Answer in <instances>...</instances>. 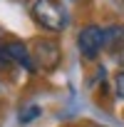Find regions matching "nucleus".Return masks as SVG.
<instances>
[{
	"mask_svg": "<svg viewBox=\"0 0 124 127\" xmlns=\"http://www.w3.org/2000/svg\"><path fill=\"white\" fill-rule=\"evenodd\" d=\"M30 13H32V20L47 32H62L70 25L67 10L62 8L60 0H35Z\"/></svg>",
	"mask_w": 124,
	"mask_h": 127,
	"instance_id": "f257e3e1",
	"label": "nucleus"
},
{
	"mask_svg": "<svg viewBox=\"0 0 124 127\" xmlns=\"http://www.w3.org/2000/svg\"><path fill=\"white\" fill-rule=\"evenodd\" d=\"M104 45H107V32H104V28L97 25V23H89V25H84V28L77 32V50H80V55H82L87 62L97 60Z\"/></svg>",
	"mask_w": 124,
	"mask_h": 127,
	"instance_id": "f03ea898",
	"label": "nucleus"
},
{
	"mask_svg": "<svg viewBox=\"0 0 124 127\" xmlns=\"http://www.w3.org/2000/svg\"><path fill=\"white\" fill-rule=\"evenodd\" d=\"M32 60L42 72H55L62 65V47L52 37H37L32 42Z\"/></svg>",
	"mask_w": 124,
	"mask_h": 127,
	"instance_id": "7ed1b4c3",
	"label": "nucleus"
},
{
	"mask_svg": "<svg viewBox=\"0 0 124 127\" xmlns=\"http://www.w3.org/2000/svg\"><path fill=\"white\" fill-rule=\"evenodd\" d=\"M5 47H8V55L13 57L15 65H20V67H25L27 72H32V52L27 50L25 42H20V40H8Z\"/></svg>",
	"mask_w": 124,
	"mask_h": 127,
	"instance_id": "20e7f679",
	"label": "nucleus"
},
{
	"mask_svg": "<svg viewBox=\"0 0 124 127\" xmlns=\"http://www.w3.org/2000/svg\"><path fill=\"white\" fill-rule=\"evenodd\" d=\"M40 115H42V107H40V105H27V107H22V110H20V122H22V125H27V122L37 120Z\"/></svg>",
	"mask_w": 124,
	"mask_h": 127,
	"instance_id": "39448f33",
	"label": "nucleus"
},
{
	"mask_svg": "<svg viewBox=\"0 0 124 127\" xmlns=\"http://www.w3.org/2000/svg\"><path fill=\"white\" fill-rule=\"evenodd\" d=\"M112 60L119 65V70H124V42L112 45Z\"/></svg>",
	"mask_w": 124,
	"mask_h": 127,
	"instance_id": "423d86ee",
	"label": "nucleus"
},
{
	"mask_svg": "<svg viewBox=\"0 0 124 127\" xmlns=\"http://www.w3.org/2000/svg\"><path fill=\"white\" fill-rule=\"evenodd\" d=\"M15 65L13 62V57L8 55V47H5V42H0V70H10Z\"/></svg>",
	"mask_w": 124,
	"mask_h": 127,
	"instance_id": "0eeeda50",
	"label": "nucleus"
},
{
	"mask_svg": "<svg viewBox=\"0 0 124 127\" xmlns=\"http://www.w3.org/2000/svg\"><path fill=\"white\" fill-rule=\"evenodd\" d=\"M114 95L119 100H124V70H119L114 75Z\"/></svg>",
	"mask_w": 124,
	"mask_h": 127,
	"instance_id": "6e6552de",
	"label": "nucleus"
},
{
	"mask_svg": "<svg viewBox=\"0 0 124 127\" xmlns=\"http://www.w3.org/2000/svg\"><path fill=\"white\" fill-rule=\"evenodd\" d=\"M122 3H124V0H122Z\"/></svg>",
	"mask_w": 124,
	"mask_h": 127,
	"instance_id": "1a4fd4ad",
	"label": "nucleus"
}]
</instances>
